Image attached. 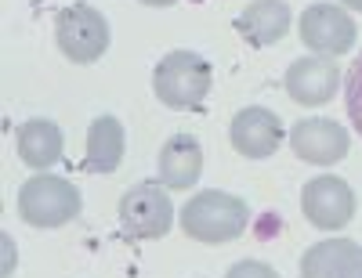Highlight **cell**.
<instances>
[{
	"mask_svg": "<svg viewBox=\"0 0 362 278\" xmlns=\"http://www.w3.org/2000/svg\"><path fill=\"white\" fill-rule=\"evenodd\" d=\"M15 145H18V156L29 170H47L62 159V131H58V123L51 119H25L18 134H15Z\"/></svg>",
	"mask_w": 362,
	"mask_h": 278,
	"instance_id": "13",
	"label": "cell"
},
{
	"mask_svg": "<svg viewBox=\"0 0 362 278\" xmlns=\"http://www.w3.org/2000/svg\"><path fill=\"white\" fill-rule=\"evenodd\" d=\"M225 278H279V271L272 264H261V260H239L228 267Z\"/></svg>",
	"mask_w": 362,
	"mask_h": 278,
	"instance_id": "17",
	"label": "cell"
},
{
	"mask_svg": "<svg viewBox=\"0 0 362 278\" xmlns=\"http://www.w3.org/2000/svg\"><path fill=\"white\" fill-rule=\"evenodd\" d=\"M124 123L116 116H98L90 119V131H87V170L90 174H112L124 159Z\"/></svg>",
	"mask_w": 362,
	"mask_h": 278,
	"instance_id": "14",
	"label": "cell"
},
{
	"mask_svg": "<svg viewBox=\"0 0 362 278\" xmlns=\"http://www.w3.org/2000/svg\"><path fill=\"white\" fill-rule=\"evenodd\" d=\"M54 40L62 47V54L76 66H90L109 51V22L102 11L90 4H73L58 15L54 22Z\"/></svg>",
	"mask_w": 362,
	"mask_h": 278,
	"instance_id": "4",
	"label": "cell"
},
{
	"mask_svg": "<svg viewBox=\"0 0 362 278\" xmlns=\"http://www.w3.org/2000/svg\"><path fill=\"white\" fill-rule=\"evenodd\" d=\"M341 83L344 80H341L337 61L326 54H305L286 69V95L297 105H308V109L326 105L341 90Z\"/></svg>",
	"mask_w": 362,
	"mask_h": 278,
	"instance_id": "9",
	"label": "cell"
},
{
	"mask_svg": "<svg viewBox=\"0 0 362 278\" xmlns=\"http://www.w3.org/2000/svg\"><path fill=\"white\" fill-rule=\"evenodd\" d=\"M334 278H362V246H358V242L348 250V257L337 264Z\"/></svg>",
	"mask_w": 362,
	"mask_h": 278,
	"instance_id": "18",
	"label": "cell"
},
{
	"mask_svg": "<svg viewBox=\"0 0 362 278\" xmlns=\"http://www.w3.org/2000/svg\"><path fill=\"white\" fill-rule=\"evenodd\" d=\"M297 33L300 40H305V47L312 54H348L351 44H355V18L348 15V8L341 4H312L305 8V15H300L297 22Z\"/></svg>",
	"mask_w": 362,
	"mask_h": 278,
	"instance_id": "7",
	"label": "cell"
},
{
	"mask_svg": "<svg viewBox=\"0 0 362 278\" xmlns=\"http://www.w3.org/2000/svg\"><path fill=\"white\" fill-rule=\"evenodd\" d=\"M235 33L250 47H272L290 33V8L286 0H254L235 15Z\"/></svg>",
	"mask_w": 362,
	"mask_h": 278,
	"instance_id": "11",
	"label": "cell"
},
{
	"mask_svg": "<svg viewBox=\"0 0 362 278\" xmlns=\"http://www.w3.org/2000/svg\"><path fill=\"white\" fill-rule=\"evenodd\" d=\"M247 224H250V206L239 195H228L218 188L196 192V199H189L185 210H181V228H185V235L196 242H206V246L235 242L247 231Z\"/></svg>",
	"mask_w": 362,
	"mask_h": 278,
	"instance_id": "1",
	"label": "cell"
},
{
	"mask_svg": "<svg viewBox=\"0 0 362 278\" xmlns=\"http://www.w3.org/2000/svg\"><path fill=\"white\" fill-rule=\"evenodd\" d=\"M232 148L247 159H268L276 156V148L283 145V123L276 112H268L261 105H250L243 112H235L232 119Z\"/></svg>",
	"mask_w": 362,
	"mask_h": 278,
	"instance_id": "10",
	"label": "cell"
},
{
	"mask_svg": "<svg viewBox=\"0 0 362 278\" xmlns=\"http://www.w3.org/2000/svg\"><path fill=\"white\" fill-rule=\"evenodd\" d=\"M341 8H348V11H362V0H341Z\"/></svg>",
	"mask_w": 362,
	"mask_h": 278,
	"instance_id": "21",
	"label": "cell"
},
{
	"mask_svg": "<svg viewBox=\"0 0 362 278\" xmlns=\"http://www.w3.org/2000/svg\"><path fill=\"white\" fill-rule=\"evenodd\" d=\"M351 238H322L315 246H308L305 257H300V278H334L337 264L348 257Z\"/></svg>",
	"mask_w": 362,
	"mask_h": 278,
	"instance_id": "15",
	"label": "cell"
},
{
	"mask_svg": "<svg viewBox=\"0 0 362 278\" xmlns=\"http://www.w3.org/2000/svg\"><path fill=\"white\" fill-rule=\"evenodd\" d=\"M160 184H167L170 192H185L199 181L203 174V148L192 134H174L160 148Z\"/></svg>",
	"mask_w": 362,
	"mask_h": 278,
	"instance_id": "12",
	"label": "cell"
},
{
	"mask_svg": "<svg viewBox=\"0 0 362 278\" xmlns=\"http://www.w3.org/2000/svg\"><path fill=\"white\" fill-rule=\"evenodd\" d=\"M300 210L312 221V228L337 231V228H348V221L355 217V192L344 177L319 174L300 188Z\"/></svg>",
	"mask_w": 362,
	"mask_h": 278,
	"instance_id": "6",
	"label": "cell"
},
{
	"mask_svg": "<svg viewBox=\"0 0 362 278\" xmlns=\"http://www.w3.org/2000/svg\"><path fill=\"white\" fill-rule=\"evenodd\" d=\"M344 105L351 116V127L362 134V54H355V61L344 73Z\"/></svg>",
	"mask_w": 362,
	"mask_h": 278,
	"instance_id": "16",
	"label": "cell"
},
{
	"mask_svg": "<svg viewBox=\"0 0 362 278\" xmlns=\"http://www.w3.org/2000/svg\"><path fill=\"white\" fill-rule=\"evenodd\" d=\"M141 4H148V8H170L174 0H141Z\"/></svg>",
	"mask_w": 362,
	"mask_h": 278,
	"instance_id": "20",
	"label": "cell"
},
{
	"mask_svg": "<svg viewBox=\"0 0 362 278\" xmlns=\"http://www.w3.org/2000/svg\"><path fill=\"white\" fill-rule=\"evenodd\" d=\"M210 87L214 73L196 51H170L153 73V90L167 109H196L210 95Z\"/></svg>",
	"mask_w": 362,
	"mask_h": 278,
	"instance_id": "3",
	"label": "cell"
},
{
	"mask_svg": "<svg viewBox=\"0 0 362 278\" xmlns=\"http://www.w3.org/2000/svg\"><path fill=\"white\" fill-rule=\"evenodd\" d=\"M0 250H4V267H0V271H4V278H11V271H15V264H18V250H15V242L4 235V238H0Z\"/></svg>",
	"mask_w": 362,
	"mask_h": 278,
	"instance_id": "19",
	"label": "cell"
},
{
	"mask_svg": "<svg viewBox=\"0 0 362 278\" xmlns=\"http://www.w3.org/2000/svg\"><path fill=\"white\" fill-rule=\"evenodd\" d=\"M290 148L297 159H305L312 167H337L348 156V131L341 123L326 119V116H312V119H300L293 123L290 131Z\"/></svg>",
	"mask_w": 362,
	"mask_h": 278,
	"instance_id": "8",
	"label": "cell"
},
{
	"mask_svg": "<svg viewBox=\"0 0 362 278\" xmlns=\"http://www.w3.org/2000/svg\"><path fill=\"white\" fill-rule=\"evenodd\" d=\"M174 206L160 184H134L119 199V228L127 238H160L170 231Z\"/></svg>",
	"mask_w": 362,
	"mask_h": 278,
	"instance_id": "5",
	"label": "cell"
},
{
	"mask_svg": "<svg viewBox=\"0 0 362 278\" xmlns=\"http://www.w3.org/2000/svg\"><path fill=\"white\" fill-rule=\"evenodd\" d=\"M80 210H83L80 188L66 177L33 174L18 188V217L29 228H62L80 217Z\"/></svg>",
	"mask_w": 362,
	"mask_h": 278,
	"instance_id": "2",
	"label": "cell"
}]
</instances>
